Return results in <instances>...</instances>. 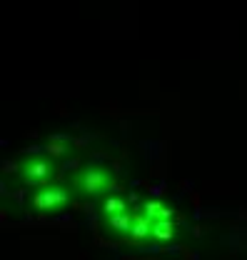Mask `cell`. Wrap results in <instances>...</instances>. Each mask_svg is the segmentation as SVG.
<instances>
[{"mask_svg": "<svg viewBox=\"0 0 247 260\" xmlns=\"http://www.w3.org/2000/svg\"><path fill=\"white\" fill-rule=\"evenodd\" d=\"M75 190L85 198H93V195H108L115 190V175L108 170V168H85L78 178H75Z\"/></svg>", "mask_w": 247, "mask_h": 260, "instance_id": "obj_1", "label": "cell"}, {"mask_svg": "<svg viewBox=\"0 0 247 260\" xmlns=\"http://www.w3.org/2000/svg\"><path fill=\"white\" fill-rule=\"evenodd\" d=\"M70 203V193H67V188H62V185H43L38 193L32 195V205H35V210H40V213H55V210H62L65 205Z\"/></svg>", "mask_w": 247, "mask_h": 260, "instance_id": "obj_2", "label": "cell"}, {"mask_svg": "<svg viewBox=\"0 0 247 260\" xmlns=\"http://www.w3.org/2000/svg\"><path fill=\"white\" fill-rule=\"evenodd\" d=\"M20 175H23V180H25L28 185L43 188V185H48V183L53 180L55 165L50 160H45V158H32V160L20 165Z\"/></svg>", "mask_w": 247, "mask_h": 260, "instance_id": "obj_3", "label": "cell"}, {"mask_svg": "<svg viewBox=\"0 0 247 260\" xmlns=\"http://www.w3.org/2000/svg\"><path fill=\"white\" fill-rule=\"evenodd\" d=\"M132 218H135V213H130V210H123V213H118V215H108L105 218V228H108V233L110 235H130V228H132Z\"/></svg>", "mask_w": 247, "mask_h": 260, "instance_id": "obj_4", "label": "cell"}, {"mask_svg": "<svg viewBox=\"0 0 247 260\" xmlns=\"http://www.w3.org/2000/svg\"><path fill=\"white\" fill-rule=\"evenodd\" d=\"M143 213L150 218V220H170L172 218V210L165 205V203H160V200H148L145 205H143Z\"/></svg>", "mask_w": 247, "mask_h": 260, "instance_id": "obj_5", "label": "cell"}, {"mask_svg": "<svg viewBox=\"0 0 247 260\" xmlns=\"http://www.w3.org/2000/svg\"><path fill=\"white\" fill-rule=\"evenodd\" d=\"M102 218H108V215H118V213H123V210H127V203H125V198H120V195H105L102 198Z\"/></svg>", "mask_w": 247, "mask_h": 260, "instance_id": "obj_6", "label": "cell"}, {"mask_svg": "<svg viewBox=\"0 0 247 260\" xmlns=\"http://www.w3.org/2000/svg\"><path fill=\"white\" fill-rule=\"evenodd\" d=\"M153 238L155 240H172L175 238V223H172V218L170 220H155Z\"/></svg>", "mask_w": 247, "mask_h": 260, "instance_id": "obj_7", "label": "cell"}, {"mask_svg": "<svg viewBox=\"0 0 247 260\" xmlns=\"http://www.w3.org/2000/svg\"><path fill=\"white\" fill-rule=\"evenodd\" d=\"M48 153L58 158V155H62V153H65V145H58V143H50V145H48Z\"/></svg>", "mask_w": 247, "mask_h": 260, "instance_id": "obj_8", "label": "cell"}]
</instances>
